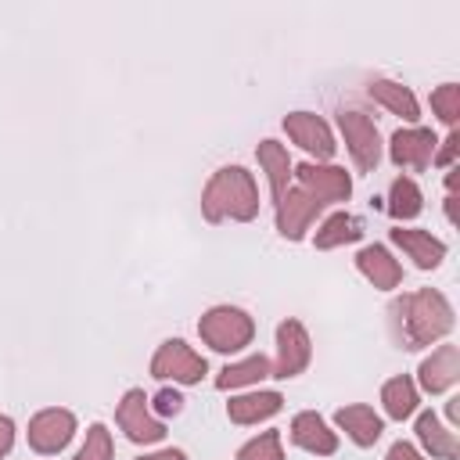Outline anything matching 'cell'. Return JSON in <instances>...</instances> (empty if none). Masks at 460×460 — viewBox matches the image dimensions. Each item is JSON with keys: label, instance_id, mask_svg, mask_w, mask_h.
<instances>
[{"label": "cell", "instance_id": "6da1fadb", "mask_svg": "<svg viewBox=\"0 0 460 460\" xmlns=\"http://www.w3.org/2000/svg\"><path fill=\"white\" fill-rule=\"evenodd\" d=\"M453 323H456V309L438 288L406 291V295H395L388 302L392 341L406 352H417V349H428V345L442 341L453 331Z\"/></svg>", "mask_w": 460, "mask_h": 460}, {"label": "cell", "instance_id": "7a4b0ae2", "mask_svg": "<svg viewBox=\"0 0 460 460\" xmlns=\"http://www.w3.org/2000/svg\"><path fill=\"white\" fill-rule=\"evenodd\" d=\"M259 205V183L244 165H219L201 187V216L208 223H252Z\"/></svg>", "mask_w": 460, "mask_h": 460}, {"label": "cell", "instance_id": "3957f363", "mask_svg": "<svg viewBox=\"0 0 460 460\" xmlns=\"http://www.w3.org/2000/svg\"><path fill=\"white\" fill-rule=\"evenodd\" d=\"M198 338L219 352V356H234V352H244L252 341H255V320L248 309L241 305H208L198 320Z\"/></svg>", "mask_w": 460, "mask_h": 460}, {"label": "cell", "instance_id": "277c9868", "mask_svg": "<svg viewBox=\"0 0 460 460\" xmlns=\"http://www.w3.org/2000/svg\"><path fill=\"white\" fill-rule=\"evenodd\" d=\"M147 370H151V377H155V381L198 385V381L208 374V359H205L194 345H187L183 338H165V341L155 349V356H151Z\"/></svg>", "mask_w": 460, "mask_h": 460}, {"label": "cell", "instance_id": "5b68a950", "mask_svg": "<svg viewBox=\"0 0 460 460\" xmlns=\"http://www.w3.org/2000/svg\"><path fill=\"white\" fill-rule=\"evenodd\" d=\"M338 129H341V140H345V151H349L352 165L359 172H374L381 165V133H377L374 119L356 111V108H341L338 111Z\"/></svg>", "mask_w": 460, "mask_h": 460}, {"label": "cell", "instance_id": "8992f818", "mask_svg": "<svg viewBox=\"0 0 460 460\" xmlns=\"http://www.w3.org/2000/svg\"><path fill=\"white\" fill-rule=\"evenodd\" d=\"M115 424L137 446H155V442L165 438V420H158L151 413V399L144 395V388H126L122 392V399L115 406Z\"/></svg>", "mask_w": 460, "mask_h": 460}, {"label": "cell", "instance_id": "52a82bcc", "mask_svg": "<svg viewBox=\"0 0 460 460\" xmlns=\"http://www.w3.org/2000/svg\"><path fill=\"white\" fill-rule=\"evenodd\" d=\"M79 431V420L72 410L65 406H47V410H36L29 417V428H25V438H29V449L40 453V456H54L61 453Z\"/></svg>", "mask_w": 460, "mask_h": 460}, {"label": "cell", "instance_id": "ba28073f", "mask_svg": "<svg viewBox=\"0 0 460 460\" xmlns=\"http://www.w3.org/2000/svg\"><path fill=\"white\" fill-rule=\"evenodd\" d=\"M291 180H298L295 187L313 194L320 205H338V201L352 198V176L334 162H309L305 158L291 169Z\"/></svg>", "mask_w": 460, "mask_h": 460}, {"label": "cell", "instance_id": "9c48e42d", "mask_svg": "<svg viewBox=\"0 0 460 460\" xmlns=\"http://www.w3.org/2000/svg\"><path fill=\"white\" fill-rule=\"evenodd\" d=\"M280 126H284L288 140L298 144L309 155V162H331L334 158L338 140H334V129H331V122L323 115H316V111H288Z\"/></svg>", "mask_w": 460, "mask_h": 460}, {"label": "cell", "instance_id": "30bf717a", "mask_svg": "<svg viewBox=\"0 0 460 460\" xmlns=\"http://www.w3.org/2000/svg\"><path fill=\"white\" fill-rule=\"evenodd\" d=\"M270 363H273V377H280V381L298 377L313 363V338L302 320L288 316L277 323V356Z\"/></svg>", "mask_w": 460, "mask_h": 460}, {"label": "cell", "instance_id": "8fae6325", "mask_svg": "<svg viewBox=\"0 0 460 460\" xmlns=\"http://www.w3.org/2000/svg\"><path fill=\"white\" fill-rule=\"evenodd\" d=\"M320 216H323V205L295 183L284 190L280 201H273V223H277V234L284 241H302Z\"/></svg>", "mask_w": 460, "mask_h": 460}, {"label": "cell", "instance_id": "7c38bea8", "mask_svg": "<svg viewBox=\"0 0 460 460\" xmlns=\"http://www.w3.org/2000/svg\"><path fill=\"white\" fill-rule=\"evenodd\" d=\"M435 144H438V137L428 126H399L388 137V158L399 169L424 172L431 165V158H435Z\"/></svg>", "mask_w": 460, "mask_h": 460}, {"label": "cell", "instance_id": "4fadbf2b", "mask_svg": "<svg viewBox=\"0 0 460 460\" xmlns=\"http://www.w3.org/2000/svg\"><path fill=\"white\" fill-rule=\"evenodd\" d=\"M456 381H460V349H456L453 341H438V345L431 349V356L420 359L413 385H417L420 392H428V395H442V392H449Z\"/></svg>", "mask_w": 460, "mask_h": 460}, {"label": "cell", "instance_id": "5bb4252c", "mask_svg": "<svg viewBox=\"0 0 460 460\" xmlns=\"http://www.w3.org/2000/svg\"><path fill=\"white\" fill-rule=\"evenodd\" d=\"M388 241L406 259H413L417 270H438L446 252H449L442 237H435L431 230H420V226H395V230H388Z\"/></svg>", "mask_w": 460, "mask_h": 460}, {"label": "cell", "instance_id": "9a60e30c", "mask_svg": "<svg viewBox=\"0 0 460 460\" xmlns=\"http://www.w3.org/2000/svg\"><path fill=\"white\" fill-rule=\"evenodd\" d=\"M291 442L313 456H334L338 453V431L316 413V410H298L291 417V428H288Z\"/></svg>", "mask_w": 460, "mask_h": 460}, {"label": "cell", "instance_id": "2e32d148", "mask_svg": "<svg viewBox=\"0 0 460 460\" xmlns=\"http://www.w3.org/2000/svg\"><path fill=\"white\" fill-rule=\"evenodd\" d=\"M413 431H417L420 453L428 460H460V438H456V431L435 410H420Z\"/></svg>", "mask_w": 460, "mask_h": 460}, {"label": "cell", "instance_id": "e0dca14e", "mask_svg": "<svg viewBox=\"0 0 460 460\" xmlns=\"http://www.w3.org/2000/svg\"><path fill=\"white\" fill-rule=\"evenodd\" d=\"M356 270L377 291H395L402 284V262L385 244H363L356 252Z\"/></svg>", "mask_w": 460, "mask_h": 460}, {"label": "cell", "instance_id": "ac0fdd59", "mask_svg": "<svg viewBox=\"0 0 460 460\" xmlns=\"http://www.w3.org/2000/svg\"><path fill=\"white\" fill-rule=\"evenodd\" d=\"M334 428L345 431V438H349L352 446L370 449V446L381 438L385 420H381V413H377L374 406H367V402H349V406H338V410H334Z\"/></svg>", "mask_w": 460, "mask_h": 460}, {"label": "cell", "instance_id": "d6986e66", "mask_svg": "<svg viewBox=\"0 0 460 460\" xmlns=\"http://www.w3.org/2000/svg\"><path fill=\"white\" fill-rule=\"evenodd\" d=\"M284 406V395L273 392V388H252V392H241V395H230L226 402V417L241 428L248 424H259V420H270L277 417Z\"/></svg>", "mask_w": 460, "mask_h": 460}, {"label": "cell", "instance_id": "ffe728a7", "mask_svg": "<svg viewBox=\"0 0 460 460\" xmlns=\"http://www.w3.org/2000/svg\"><path fill=\"white\" fill-rule=\"evenodd\" d=\"M255 158H259V169L266 172L270 198H273V201H280V198H284V190L291 187V169H295V162H291L288 147H284L280 140L266 137V140H259V144H255Z\"/></svg>", "mask_w": 460, "mask_h": 460}, {"label": "cell", "instance_id": "44dd1931", "mask_svg": "<svg viewBox=\"0 0 460 460\" xmlns=\"http://www.w3.org/2000/svg\"><path fill=\"white\" fill-rule=\"evenodd\" d=\"M367 93H370L381 108H388L392 115H399L406 126H417V119H420V101H417V93H413L406 83H395V79H370Z\"/></svg>", "mask_w": 460, "mask_h": 460}, {"label": "cell", "instance_id": "7402d4cb", "mask_svg": "<svg viewBox=\"0 0 460 460\" xmlns=\"http://www.w3.org/2000/svg\"><path fill=\"white\" fill-rule=\"evenodd\" d=\"M363 230H367L363 216H356V212H331V216L320 219L316 234H313V244H316L320 252L345 248V244H356V241L363 237Z\"/></svg>", "mask_w": 460, "mask_h": 460}, {"label": "cell", "instance_id": "603a6c76", "mask_svg": "<svg viewBox=\"0 0 460 460\" xmlns=\"http://www.w3.org/2000/svg\"><path fill=\"white\" fill-rule=\"evenodd\" d=\"M266 377H273L270 356L252 352V356H244V359L226 363V367L216 374V388H219V392H237V388H252V385H259V381H266Z\"/></svg>", "mask_w": 460, "mask_h": 460}, {"label": "cell", "instance_id": "cb8c5ba5", "mask_svg": "<svg viewBox=\"0 0 460 460\" xmlns=\"http://www.w3.org/2000/svg\"><path fill=\"white\" fill-rule=\"evenodd\" d=\"M381 410L392 420H406L420 410V388L413 385L410 374H395L381 385Z\"/></svg>", "mask_w": 460, "mask_h": 460}, {"label": "cell", "instance_id": "d4e9b609", "mask_svg": "<svg viewBox=\"0 0 460 460\" xmlns=\"http://www.w3.org/2000/svg\"><path fill=\"white\" fill-rule=\"evenodd\" d=\"M424 212V190L417 187L413 176H395L388 187V216L402 226Z\"/></svg>", "mask_w": 460, "mask_h": 460}, {"label": "cell", "instance_id": "484cf974", "mask_svg": "<svg viewBox=\"0 0 460 460\" xmlns=\"http://www.w3.org/2000/svg\"><path fill=\"white\" fill-rule=\"evenodd\" d=\"M237 460H284V442H280V431H277V428L259 431L255 438H248V442L237 449Z\"/></svg>", "mask_w": 460, "mask_h": 460}, {"label": "cell", "instance_id": "4316f807", "mask_svg": "<svg viewBox=\"0 0 460 460\" xmlns=\"http://www.w3.org/2000/svg\"><path fill=\"white\" fill-rule=\"evenodd\" d=\"M111 456H115L111 431H108V424L93 420V424L86 428V438H83V446L75 449V456H72V460H111Z\"/></svg>", "mask_w": 460, "mask_h": 460}, {"label": "cell", "instance_id": "83f0119b", "mask_svg": "<svg viewBox=\"0 0 460 460\" xmlns=\"http://www.w3.org/2000/svg\"><path fill=\"white\" fill-rule=\"evenodd\" d=\"M431 111H435V119H438L442 126L456 129V122H460V86H456V83L435 86V90H431Z\"/></svg>", "mask_w": 460, "mask_h": 460}, {"label": "cell", "instance_id": "f1b7e54d", "mask_svg": "<svg viewBox=\"0 0 460 460\" xmlns=\"http://www.w3.org/2000/svg\"><path fill=\"white\" fill-rule=\"evenodd\" d=\"M151 413L158 417V420H165V417H176V413H183V395L176 392V388H162L155 399H151Z\"/></svg>", "mask_w": 460, "mask_h": 460}, {"label": "cell", "instance_id": "f546056e", "mask_svg": "<svg viewBox=\"0 0 460 460\" xmlns=\"http://www.w3.org/2000/svg\"><path fill=\"white\" fill-rule=\"evenodd\" d=\"M456 151H460V133L449 129V137L435 144V158H431V165H438V169H453V165H456Z\"/></svg>", "mask_w": 460, "mask_h": 460}, {"label": "cell", "instance_id": "4dcf8cb0", "mask_svg": "<svg viewBox=\"0 0 460 460\" xmlns=\"http://www.w3.org/2000/svg\"><path fill=\"white\" fill-rule=\"evenodd\" d=\"M385 460H428L413 442H406V438H399V442H392L388 446V453H385Z\"/></svg>", "mask_w": 460, "mask_h": 460}, {"label": "cell", "instance_id": "1f68e13d", "mask_svg": "<svg viewBox=\"0 0 460 460\" xmlns=\"http://www.w3.org/2000/svg\"><path fill=\"white\" fill-rule=\"evenodd\" d=\"M14 435H18V428H14V420L7 417V413H0V460L14 449Z\"/></svg>", "mask_w": 460, "mask_h": 460}, {"label": "cell", "instance_id": "d6a6232c", "mask_svg": "<svg viewBox=\"0 0 460 460\" xmlns=\"http://www.w3.org/2000/svg\"><path fill=\"white\" fill-rule=\"evenodd\" d=\"M137 460H187V453H183V449H176V446H165V449L144 453V456H137Z\"/></svg>", "mask_w": 460, "mask_h": 460}, {"label": "cell", "instance_id": "836d02e7", "mask_svg": "<svg viewBox=\"0 0 460 460\" xmlns=\"http://www.w3.org/2000/svg\"><path fill=\"white\" fill-rule=\"evenodd\" d=\"M446 424H449L453 431H456V424H460V399H456V395L446 402Z\"/></svg>", "mask_w": 460, "mask_h": 460}, {"label": "cell", "instance_id": "e575fe53", "mask_svg": "<svg viewBox=\"0 0 460 460\" xmlns=\"http://www.w3.org/2000/svg\"><path fill=\"white\" fill-rule=\"evenodd\" d=\"M446 219L456 223V198L453 194H446Z\"/></svg>", "mask_w": 460, "mask_h": 460}]
</instances>
